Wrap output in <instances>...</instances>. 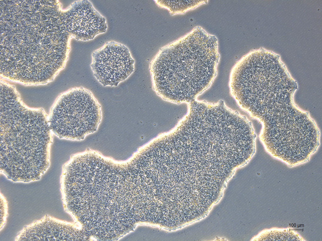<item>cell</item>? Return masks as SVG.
<instances>
[{"label":"cell","mask_w":322,"mask_h":241,"mask_svg":"<svg viewBox=\"0 0 322 241\" xmlns=\"http://www.w3.org/2000/svg\"><path fill=\"white\" fill-rule=\"evenodd\" d=\"M42 109L28 108L19 96L0 101V170L14 181L38 179L50 164L53 136Z\"/></svg>","instance_id":"6da1fadb"},{"label":"cell","mask_w":322,"mask_h":241,"mask_svg":"<svg viewBox=\"0 0 322 241\" xmlns=\"http://www.w3.org/2000/svg\"><path fill=\"white\" fill-rule=\"evenodd\" d=\"M161 53L151 63L153 89L164 99L189 103L208 89L217 62L208 53Z\"/></svg>","instance_id":"7a4b0ae2"},{"label":"cell","mask_w":322,"mask_h":241,"mask_svg":"<svg viewBox=\"0 0 322 241\" xmlns=\"http://www.w3.org/2000/svg\"><path fill=\"white\" fill-rule=\"evenodd\" d=\"M102 117L101 106L89 90L71 88L58 98L49 119L52 131L60 138L77 139L96 131Z\"/></svg>","instance_id":"3957f363"},{"label":"cell","mask_w":322,"mask_h":241,"mask_svg":"<svg viewBox=\"0 0 322 241\" xmlns=\"http://www.w3.org/2000/svg\"><path fill=\"white\" fill-rule=\"evenodd\" d=\"M94 76L104 86H117L133 72L134 60L128 49L114 41L107 42L92 54Z\"/></svg>","instance_id":"277c9868"},{"label":"cell","mask_w":322,"mask_h":241,"mask_svg":"<svg viewBox=\"0 0 322 241\" xmlns=\"http://www.w3.org/2000/svg\"><path fill=\"white\" fill-rule=\"evenodd\" d=\"M71 31L77 40H88L107 28L105 18L87 0L75 2L70 11Z\"/></svg>","instance_id":"5b68a950"}]
</instances>
